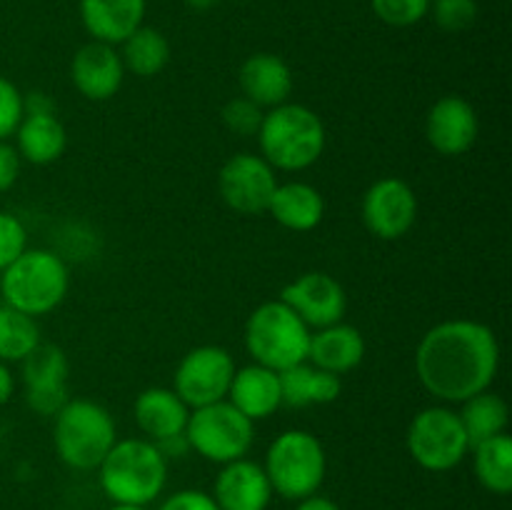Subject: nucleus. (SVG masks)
<instances>
[{
	"label": "nucleus",
	"instance_id": "obj_1",
	"mask_svg": "<svg viewBox=\"0 0 512 510\" xmlns=\"http://www.w3.org/2000/svg\"><path fill=\"white\" fill-rule=\"evenodd\" d=\"M498 368V338L478 320H443L420 338L415 350L420 385L445 405H460L490 390Z\"/></svg>",
	"mask_w": 512,
	"mask_h": 510
},
{
	"label": "nucleus",
	"instance_id": "obj_2",
	"mask_svg": "<svg viewBox=\"0 0 512 510\" xmlns=\"http://www.w3.org/2000/svg\"><path fill=\"white\" fill-rule=\"evenodd\" d=\"M98 480L105 498L113 505L148 508L168 483V460L158 445L145 438L115 440L98 465Z\"/></svg>",
	"mask_w": 512,
	"mask_h": 510
},
{
	"label": "nucleus",
	"instance_id": "obj_3",
	"mask_svg": "<svg viewBox=\"0 0 512 510\" xmlns=\"http://www.w3.org/2000/svg\"><path fill=\"white\" fill-rule=\"evenodd\" d=\"M260 158L273 170L300 173L320 160L325 150V125L315 110L303 103H283L265 110L258 130Z\"/></svg>",
	"mask_w": 512,
	"mask_h": 510
},
{
	"label": "nucleus",
	"instance_id": "obj_4",
	"mask_svg": "<svg viewBox=\"0 0 512 510\" xmlns=\"http://www.w3.org/2000/svg\"><path fill=\"white\" fill-rule=\"evenodd\" d=\"M68 290L70 270L53 250L28 248L0 273L3 303L30 318H43L60 308Z\"/></svg>",
	"mask_w": 512,
	"mask_h": 510
},
{
	"label": "nucleus",
	"instance_id": "obj_5",
	"mask_svg": "<svg viewBox=\"0 0 512 510\" xmlns=\"http://www.w3.org/2000/svg\"><path fill=\"white\" fill-rule=\"evenodd\" d=\"M115 440L113 415L95 400L70 398L53 418V448L73 470H98Z\"/></svg>",
	"mask_w": 512,
	"mask_h": 510
},
{
	"label": "nucleus",
	"instance_id": "obj_6",
	"mask_svg": "<svg viewBox=\"0 0 512 510\" xmlns=\"http://www.w3.org/2000/svg\"><path fill=\"white\" fill-rule=\"evenodd\" d=\"M310 335L313 330L283 303V300H268L258 305L245 320L243 340L245 350L253 363L283 373L308 360Z\"/></svg>",
	"mask_w": 512,
	"mask_h": 510
},
{
	"label": "nucleus",
	"instance_id": "obj_7",
	"mask_svg": "<svg viewBox=\"0 0 512 510\" xmlns=\"http://www.w3.org/2000/svg\"><path fill=\"white\" fill-rule=\"evenodd\" d=\"M263 470L275 495L298 503L320 490L328 473V455L308 430H285L270 443Z\"/></svg>",
	"mask_w": 512,
	"mask_h": 510
},
{
	"label": "nucleus",
	"instance_id": "obj_8",
	"mask_svg": "<svg viewBox=\"0 0 512 510\" xmlns=\"http://www.w3.org/2000/svg\"><path fill=\"white\" fill-rule=\"evenodd\" d=\"M405 445L415 463L430 473H448L470 455V440L450 405L423 408L408 425Z\"/></svg>",
	"mask_w": 512,
	"mask_h": 510
},
{
	"label": "nucleus",
	"instance_id": "obj_9",
	"mask_svg": "<svg viewBox=\"0 0 512 510\" xmlns=\"http://www.w3.org/2000/svg\"><path fill=\"white\" fill-rule=\"evenodd\" d=\"M185 438H188L190 450L200 458L225 465L250 453L255 440V423L228 400H220V403L190 410Z\"/></svg>",
	"mask_w": 512,
	"mask_h": 510
},
{
	"label": "nucleus",
	"instance_id": "obj_10",
	"mask_svg": "<svg viewBox=\"0 0 512 510\" xmlns=\"http://www.w3.org/2000/svg\"><path fill=\"white\" fill-rule=\"evenodd\" d=\"M235 360L220 345H198L188 350L173 375V390L190 410L228 398Z\"/></svg>",
	"mask_w": 512,
	"mask_h": 510
},
{
	"label": "nucleus",
	"instance_id": "obj_11",
	"mask_svg": "<svg viewBox=\"0 0 512 510\" xmlns=\"http://www.w3.org/2000/svg\"><path fill=\"white\" fill-rule=\"evenodd\" d=\"M278 170L253 153H238L223 163L218 173V193L238 215L268 213L270 198L278 188Z\"/></svg>",
	"mask_w": 512,
	"mask_h": 510
},
{
	"label": "nucleus",
	"instance_id": "obj_12",
	"mask_svg": "<svg viewBox=\"0 0 512 510\" xmlns=\"http://www.w3.org/2000/svg\"><path fill=\"white\" fill-rule=\"evenodd\" d=\"M25 403L43 418H55L70 400V360L55 343H40L25 360H20Z\"/></svg>",
	"mask_w": 512,
	"mask_h": 510
},
{
	"label": "nucleus",
	"instance_id": "obj_13",
	"mask_svg": "<svg viewBox=\"0 0 512 510\" xmlns=\"http://www.w3.org/2000/svg\"><path fill=\"white\" fill-rule=\"evenodd\" d=\"M360 215L370 235L400 240L418 220V195L403 178H380L365 190Z\"/></svg>",
	"mask_w": 512,
	"mask_h": 510
},
{
	"label": "nucleus",
	"instance_id": "obj_14",
	"mask_svg": "<svg viewBox=\"0 0 512 510\" xmlns=\"http://www.w3.org/2000/svg\"><path fill=\"white\" fill-rule=\"evenodd\" d=\"M280 300L308 325L310 330L328 328L343 323L348 313V295L345 288L328 273H303L293 283L280 290Z\"/></svg>",
	"mask_w": 512,
	"mask_h": 510
},
{
	"label": "nucleus",
	"instance_id": "obj_15",
	"mask_svg": "<svg viewBox=\"0 0 512 510\" xmlns=\"http://www.w3.org/2000/svg\"><path fill=\"white\" fill-rule=\"evenodd\" d=\"M480 120L473 103L460 95H443L435 100L425 118V138L443 158H460L478 143Z\"/></svg>",
	"mask_w": 512,
	"mask_h": 510
},
{
	"label": "nucleus",
	"instance_id": "obj_16",
	"mask_svg": "<svg viewBox=\"0 0 512 510\" xmlns=\"http://www.w3.org/2000/svg\"><path fill=\"white\" fill-rule=\"evenodd\" d=\"M70 80L75 90L93 103H103L118 95L123 88L125 68L115 45L90 40L78 48L70 63Z\"/></svg>",
	"mask_w": 512,
	"mask_h": 510
},
{
	"label": "nucleus",
	"instance_id": "obj_17",
	"mask_svg": "<svg viewBox=\"0 0 512 510\" xmlns=\"http://www.w3.org/2000/svg\"><path fill=\"white\" fill-rule=\"evenodd\" d=\"M210 495L220 510H265L273 500V488L263 463L240 458L220 468Z\"/></svg>",
	"mask_w": 512,
	"mask_h": 510
},
{
	"label": "nucleus",
	"instance_id": "obj_18",
	"mask_svg": "<svg viewBox=\"0 0 512 510\" xmlns=\"http://www.w3.org/2000/svg\"><path fill=\"white\" fill-rule=\"evenodd\" d=\"M238 85L243 98L253 100L258 108H278L293 93V70L280 55L255 53L240 65Z\"/></svg>",
	"mask_w": 512,
	"mask_h": 510
},
{
	"label": "nucleus",
	"instance_id": "obj_19",
	"mask_svg": "<svg viewBox=\"0 0 512 510\" xmlns=\"http://www.w3.org/2000/svg\"><path fill=\"white\" fill-rule=\"evenodd\" d=\"M225 400L235 405L253 423L270 418V415L283 408L280 375L258 363L235 368L233 383H230L228 398Z\"/></svg>",
	"mask_w": 512,
	"mask_h": 510
},
{
	"label": "nucleus",
	"instance_id": "obj_20",
	"mask_svg": "<svg viewBox=\"0 0 512 510\" xmlns=\"http://www.w3.org/2000/svg\"><path fill=\"white\" fill-rule=\"evenodd\" d=\"M190 408L173 388H145L133 403V420L150 443L185 433Z\"/></svg>",
	"mask_w": 512,
	"mask_h": 510
},
{
	"label": "nucleus",
	"instance_id": "obj_21",
	"mask_svg": "<svg viewBox=\"0 0 512 510\" xmlns=\"http://www.w3.org/2000/svg\"><path fill=\"white\" fill-rule=\"evenodd\" d=\"M365 360V338L355 325L335 323L313 330L308 348V363L333 375L353 373Z\"/></svg>",
	"mask_w": 512,
	"mask_h": 510
},
{
	"label": "nucleus",
	"instance_id": "obj_22",
	"mask_svg": "<svg viewBox=\"0 0 512 510\" xmlns=\"http://www.w3.org/2000/svg\"><path fill=\"white\" fill-rule=\"evenodd\" d=\"M145 0H80V20L98 43L120 45L143 25Z\"/></svg>",
	"mask_w": 512,
	"mask_h": 510
},
{
	"label": "nucleus",
	"instance_id": "obj_23",
	"mask_svg": "<svg viewBox=\"0 0 512 510\" xmlns=\"http://www.w3.org/2000/svg\"><path fill=\"white\" fill-rule=\"evenodd\" d=\"M68 148V130L60 123L53 108L25 110L18 130H15V150L20 160L33 165H50Z\"/></svg>",
	"mask_w": 512,
	"mask_h": 510
},
{
	"label": "nucleus",
	"instance_id": "obj_24",
	"mask_svg": "<svg viewBox=\"0 0 512 510\" xmlns=\"http://www.w3.org/2000/svg\"><path fill=\"white\" fill-rule=\"evenodd\" d=\"M268 213L283 228L293 230V233H308L323 223L325 200L315 185L290 180V183H278L273 198H270Z\"/></svg>",
	"mask_w": 512,
	"mask_h": 510
},
{
	"label": "nucleus",
	"instance_id": "obj_25",
	"mask_svg": "<svg viewBox=\"0 0 512 510\" xmlns=\"http://www.w3.org/2000/svg\"><path fill=\"white\" fill-rule=\"evenodd\" d=\"M280 375V393H283V405L288 408H310V405H328L340 398L343 380L340 375L325 373L315 368L308 360L293 368L283 370Z\"/></svg>",
	"mask_w": 512,
	"mask_h": 510
},
{
	"label": "nucleus",
	"instance_id": "obj_26",
	"mask_svg": "<svg viewBox=\"0 0 512 510\" xmlns=\"http://www.w3.org/2000/svg\"><path fill=\"white\" fill-rule=\"evenodd\" d=\"M120 60H123L125 73H133L138 78H153L160 75L170 63V43L158 28L140 25L133 35L120 43Z\"/></svg>",
	"mask_w": 512,
	"mask_h": 510
},
{
	"label": "nucleus",
	"instance_id": "obj_27",
	"mask_svg": "<svg viewBox=\"0 0 512 510\" xmlns=\"http://www.w3.org/2000/svg\"><path fill=\"white\" fill-rule=\"evenodd\" d=\"M460 405L463 408L458 410V415L465 428V435L470 440V448L483 443V440L495 438V435L508 433L510 408L493 390H483V393L473 395V398H468Z\"/></svg>",
	"mask_w": 512,
	"mask_h": 510
},
{
	"label": "nucleus",
	"instance_id": "obj_28",
	"mask_svg": "<svg viewBox=\"0 0 512 510\" xmlns=\"http://www.w3.org/2000/svg\"><path fill=\"white\" fill-rule=\"evenodd\" d=\"M470 453H473L475 475L488 493H512V438L508 433L473 445Z\"/></svg>",
	"mask_w": 512,
	"mask_h": 510
},
{
	"label": "nucleus",
	"instance_id": "obj_29",
	"mask_svg": "<svg viewBox=\"0 0 512 510\" xmlns=\"http://www.w3.org/2000/svg\"><path fill=\"white\" fill-rule=\"evenodd\" d=\"M40 343L38 320L0 303V363H20Z\"/></svg>",
	"mask_w": 512,
	"mask_h": 510
},
{
	"label": "nucleus",
	"instance_id": "obj_30",
	"mask_svg": "<svg viewBox=\"0 0 512 510\" xmlns=\"http://www.w3.org/2000/svg\"><path fill=\"white\" fill-rule=\"evenodd\" d=\"M435 25L445 33H463L478 20L475 0H430Z\"/></svg>",
	"mask_w": 512,
	"mask_h": 510
},
{
	"label": "nucleus",
	"instance_id": "obj_31",
	"mask_svg": "<svg viewBox=\"0 0 512 510\" xmlns=\"http://www.w3.org/2000/svg\"><path fill=\"white\" fill-rule=\"evenodd\" d=\"M378 20L393 28H410L430 13V0H370Z\"/></svg>",
	"mask_w": 512,
	"mask_h": 510
},
{
	"label": "nucleus",
	"instance_id": "obj_32",
	"mask_svg": "<svg viewBox=\"0 0 512 510\" xmlns=\"http://www.w3.org/2000/svg\"><path fill=\"white\" fill-rule=\"evenodd\" d=\"M265 110L258 108L253 100L248 98H233L223 105V125L230 130L233 135H240V138H250V135H258L260 123H263Z\"/></svg>",
	"mask_w": 512,
	"mask_h": 510
},
{
	"label": "nucleus",
	"instance_id": "obj_33",
	"mask_svg": "<svg viewBox=\"0 0 512 510\" xmlns=\"http://www.w3.org/2000/svg\"><path fill=\"white\" fill-rule=\"evenodd\" d=\"M28 250V230L13 213L0 210V273Z\"/></svg>",
	"mask_w": 512,
	"mask_h": 510
},
{
	"label": "nucleus",
	"instance_id": "obj_34",
	"mask_svg": "<svg viewBox=\"0 0 512 510\" xmlns=\"http://www.w3.org/2000/svg\"><path fill=\"white\" fill-rule=\"evenodd\" d=\"M25 115V98L13 80L0 75V140L13 138Z\"/></svg>",
	"mask_w": 512,
	"mask_h": 510
},
{
	"label": "nucleus",
	"instance_id": "obj_35",
	"mask_svg": "<svg viewBox=\"0 0 512 510\" xmlns=\"http://www.w3.org/2000/svg\"><path fill=\"white\" fill-rule=\"evenodd\" d=\"M158 510H220L213 495L205 490H178L163 500Z\"/></svg>",
	"mask_w": 512,
	"mask_h": 510
},
{
	"label": "nucleus",
	"instance_id": "obj_36",
	"mask_svg": "<svg viewBox=\"0 0 512 510\" xmlns=\"http://www.w3.org/2000/svg\"><path fill=\"white\" fill-rule=\"evenodd\" d=\"M20 163L23 160H20L15 145H10L8 140H0V193L13 188L20 175Z\"/></svg>",
	"mask_w": 512,
	"mask_h": 510
},
{
	"label": "nucleus",
	"instance_id": "obj_37",
	"mask_svg": "<svg viewBox=\"0 0 512 510\" xmlns=\"http://www.w3.org/2000/svg\"><path fill=\"white\" fill-rule=\"evenodd\" d=\"M155 445H158V450H160V453H163L165 460H170V458H183V455L190 450L188 438H185V433L173 435V438H165V440H160V443H155Z\"/></svg>",
	"mask_w": 512,
	"mask_h": 510
},
{
	"label": "nucleus",
	"instance_id": "obj_38",
	"mask_svg": "<svg viewBox=\"0 0 512 510\" xmlns=\"http://www.w3.org/2000/svg\"><path fill=\"white\" fill-rule=\"evenodd\" d=\"M295 510H340V505L335 500L325 498V495H308V498L298 500V508Z\"/></svg>",
	"mask_w": 512,
	"mask_h": 510
},
{
	"label": "nucleus",
	"instance_id": "obj_39",
	"mask_svg": "<svg viewBox=\"0 0 512 510\" xmlns=\"http://www.w3.org/2000/svg\"><path fill=\"white\" fill-rule=\"evenodd\" d=\"M13 390H15L13 373H10L8 363H0V408L13 398Z\"/></svg>",
	"mask_w": 512,
	"mask_h": 510
},
{
	"label": "nucleus",
	"instance_id": "obj_40",
	"mask_svg": "<svg viewBox=\"0 0 512 510\" xmlns=\"http://www.w3.org/2000/svg\"><path fill=\"white\" fill-rule=\"evenodd\" d=\"M188 5H190V8L205 10V8H210V5H213V0H188Z\"/></svg>",
	"mask_w": 512,
	"mask_h": 510
},
{
	"label": "nucleus",
	"instance_id": "obj_41",
	"mask_svg": "<svg viewBox=\"0 0 512 510\" xmlns=\"http://www.w3.org/2000/svg\"><path fill=\"white\" fill-rule=\"evenodd\" d=\"M108 510H148V508H138V505H113Z\"/></svg>",
	"mask_w": 512,
	"mask_h": 510
}]
</instances>
